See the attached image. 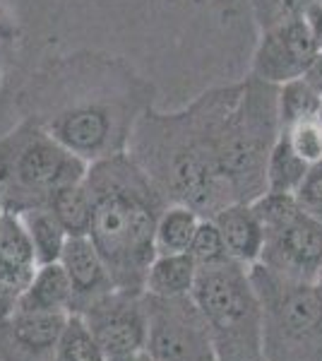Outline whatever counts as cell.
Returning <instances> with one entry per match:
<instances>
[{"label":"cell","instance_id":"obj_16","mask_svg":"<svg viewBox=\"0 0 322 361\" xmlns=\"http://www.w3.org/2000/svg\"><path fill=\"white\" fill-rule=\"evenodd\" d=\"M197 265L190 253H171L156 255L151 260L147 275H144V294L161 296V299H178L190 296L195 287Z\"/></svg>","mask_w":322,"mask_h":361},{"label":"cell","instance_id":"obj_17","mask_svg":"<svg viewBox=\"0 0 322 361\" xmlns=\"http://www.w3.org/2000/svg\"><path fill=\"white\" fill-rule=\"evenodd\" d=\"M20 219H22V224H25L29 243H32V248H34L37 265L58 263L70 236L66 234L61 222L56 219V214L51 212V207L49 205L29 207L25 212H20Z\"/></svg>","mask_w":322,"mask_h":361},{"label":"cell","instance_id":"obj_13","mask_svg":"<svg viewBox=\"0 0 322 361\" xmlns=\"http://www.w3.org/2000/svg\"><path fill=\"white\" fill-rule=\"evenodd\" d=\"M61 265L66 267L70 284H73L70 313H82L87 306L118 289L109 272L106 260L101 258L89 236L68 238L66 250L61 255Z\"/></svg>","mask_w":322,"mask_h":361},{"label":"cell","instance_id":"obj_23","mask_svg":"<svg viewBox=\"0 0 322 361\" xmlns=\"http://www.w3.org/2000/svg\"><path fill=\"white\" fill-rule=\"evenodd\" d=\"M188 253H190V258L195 260L197 267H212V265H221V263H226V260H231L224 238H221L219 226L214 224L212 217H202L195 236H192Z\"/></svg>","mask_w":322,"mask_h":361},{"label":"cell","instance_id":"obj_11","mask_svg":"<svg viewBox=\"0 0 322 361\" xmlns=\"http://www.w3.org/2000/svg\"><path fill=\"white\" fill-rule=\"evenodd\" d=\"M68 313L15 308L0 318V361H54Z\"/></svg>","mask_w":322,"mask_h":361},{"label":"cell","instance_id":"obj_22","mask_svg":"<svg viewBox=\"0 0 322 361\" xmlns=\"http://www.w3.org/2000/svg\"><path fill=\"white\" fill-rule=\"evenodd\" d=\"M54 361H106L94 333L80 313H68Z\"/></svg>","mask_w":322,"mask_h":361},{"label":"cell","instance_id":"obj_19","mask_svg":"<svg viewBox=\"0 0 322 361\" xmlns=\"http://www.w3.org/2000/svg\"><path fill=\"white\" fill-rule=\"evenodd\" d=\"M49 207L70 238L89 236L94 205H92V195H89V190H87L85 180H82V183L66 185V188H58L56 193L49 197Z\"/></svg>","mask_w":322,"mask_h":361},{"label":"cell","instance_id":"obj_2","mask_svg":"<svg viewBox=\"0 0 322 361\" xmlns=\"http://www.w3.org/2000/svg\"><path fill=\"white\" fill-rule=\"evenodd\" d=\"M226 87L204 92L180 111L149 106L137 121L128 152L149 173L168 202L214 217L236 202L219 166V128Z\"/></svg>","mask_w":322,"mask_h":361},{"label":"cell","instance_id":"obj_12","mask_svg":"<svg viewBox=\"0 0 322 361\" xmlns=\"http://www.w3.org/2000/svg\"><path fill=\"white\" fill-rule=\"evenodd\" d=\"M34 270L37 258L20 214L0 205V318L15 311Z\"/></svg>","mask_w":322,"mask_h":361},{"label":"cell","instance_id":"obj_10","mask_svg":"<svg viewBox=\"0 0 322 361\" xmlns=\"http://www.w3.org/2000/svg\"><path fill=\"white\" fill-rule=\"evenodd\" d=\"M318 56L320 51L303 17L279 20L262 32L250 63V78L279 87L306 78L308 68Z\"/></svg>","mask_w":322,"mask_h":361},{"label":"cell","instance_id":"obj_27","mask_svg":"<svg viewBox=\"0 0 322 361\" xmlns=\"http://www.w3.org/2000/svg\"><path fill=\"white\" fill-rule=\"evenodd\" d=\"M303 20L308 22L310 34H313V39H315V46H318V51L322 54V5L320 3L310 5L308 13L303 15Z\"/></svg>","mask_w":322,"mask_h":361},{"label":"cell","instance_id":"obj_28","mask_svg":"<svg viewBox=\"0 0 322 361\" xmlns=\"http://www.w3.org/2000/svg\"><path fill=\"white\" fill-rule=\"evenodd\" d=\"M306 80H308V85L313 87V90L322 97V54H320L318 58H315L313 66L308 68Z\"/></svg>","mask_w":322,"mask_h":361},{"label":"cell","instance_id":"obj_14","mask_svg":"<svg viewBox=\"0 0 322 361\" xmlns=\"http://www.w3.org/2000/svg\"><path fill=\"white\" fill-rule=\"evenodd\" d=\"M212 219L219 226L231 260L241 263L243 267L260 263L262 250H265V229H262L253 202H231L219 209Z\"/></svg>","mask_w":322,"mask_h":361},{"label":"cell","instance_id":"obj_7","mask_svg":"<svg viewBox=\"0 0 322 361\" xmlns=\"http://www.w3.org/2000/svg\"><path fill=\"white\" fill-rule=\"evenodd\" d=\"M253 207L265 229L260 263L291 279H322V222L303 212L294 195L265 193Z\"/></svg>","mask_w":322,"mask_h":361},{"label":"cell","instance_id":"obj_9","mask_svg":"<svg viewBox=\"0 0 322 361\" xmlns=\"http://www.w3.org/2000/svg\"><path fill=\"white\" fill-rule=\"evenodd\" d=\"M80 316L92 328L106 361H132L147 349L144 294L116 289L87 306Z\"/></svg>","mask_w":322,"mask_h":361},{"label":"cell","instance_id":"obj_1","mask_svg":"<svg viewBox=\"0 0 322 361\" xmlns=\"http://www.w3.org/2000/svg\"><path fill=\"white\" fill-rule=\"evenodd\" d=\"M20 97L25 118L94 164L128 152L135 126L151 106V85L120 58L87 51L54 61Z\"/></svg>","mask_w":322,"mask_h":361},{"label":"cell","instance_id":"obj_21","mask_svg":"<svg viewBox=\"0 0 322 361\" xmlns=\"http://www.w3.org/2000/svg\"><path fill=\"white\" fill-rule=\"evenodd\" d=\"M322 97L308 85L306 78L291 80L277 87V116H279V133L298 121L313 118L320 114Z\"/></svg>","mask_w":322,"mask_h":361},{"label":"cell","instance_id":"obj_5","mask_svg":"<svg viewBox=\"0 0 322 361\" xmlns=\"http://www.w3.org/2000/svg\"><path fill=\"white\" fill-rule=\"evenodd\" d=\"M248 272L262 306V359L322 361V279H291L262 263Z\"/></svg>","mask_w":322,"mask_h":361},{"label":"cell","instance_id":"obj_8","mask_svg":"<svg viewBox=\"0 0 322 361\" xmlns=\"http://www.w3.org/2000/svg\"><path fill=\"white\" fill-rule=\"evenodd\" d=\"M144 308H147L144 352L154 361H219L209 328L192 296L161 299L144 294Z\"/></svg>","mask_w":322,"mask_h":361},{"label":"cell","instance_id":"obj_30","mask_svg":"<svg viewBox=\"0 0 322 361\" xmlns=\"http://www.w3.org/2000/svg\"><path fill=\"white\" fill-rule=\"evenodd\" d=\"M318 116H320V121H322V106H320V114Z\"/></svg>","mask_w":322,"mask_h":361},{"label":"cell","instance_id":"obj_24","mask_svg":"<svg viewBox=\"0 0 322 361\" xmlns=\"http://www.w3.org/2000/svg\"><path fill=\"white\" fill-rule=\"evenodd\" d=\"M279 135L286 137V142L294 147V152L301 157L306 164L315 166L322 161V121L320 116L313 118L298 121V123L289 126Z\"/></svg>","mask_w":322,"mask_h":361},{"label":"cell","instance_id":"obj_20","mask_svg":"<svg viewBox=\"0 0 322 361\" xmlns=\"http://www.w3.org/2000/svg\"><path fill=\"white\" fill-rule=\"evenodd\" d=\"M310 164L301 159L294 147L286 142L284 135L277 137V142L272 145L267 157V193H284V195H294L298 190V185L306 178Z\"/></svg>","mask_w":322,"mask_h":361},{"label":"cell","instance_id":"obj_3","mask_svg":"<svg viewBox=\"0 0 322 361\" xmlns=\"http://www.w3.org/2000/svg\"><path fill=\"white\" fill-rule=\"evenodd\" d=\"M85 185L94 205L92 243L106 260L116 287L142 294L144 275L156 258V222L168 200L130 152L89 164Z\"/></svg>","mask_w":322,"mask_h":361},{"label":"cell","instance_id":"obj_29","mask_svg":"<svg viewBox=\"0 0 322 361\" xmlns=\"http://www.w3.org/2000/svg\"><path fill=\"white\" fill-rule=\"evenodd\" d=\"M132 361H154V359H151L147 352H142V354H140V357H135Z\"/></svg>","mask_w":322,"mask_h":361},{"label":"cell","instance_id":"obj_18","mask_svg":"<svg viewBox=\"0 0 322 361\" xmlns=\"http://www.w3.org/2000/svg\"><path fill=\"white\" fill-rule=\"evenodd\" d=\"M202 217L188 205L180 202H168L161 212L154 231V250L156 255H171V253H188L192 236Z\"/></svg>","mask_w":322,"mask_h":361},{"label":"cell","instance_id":"obj_25","mask_svg":"<svg viewBox=\"0 0 322 361\" xmlns=\"http://www.w3.org/2000/svg\"><path fill=\"white\" fill-rule=\"evenodd\" d=\"M294 197L303 212L322 222V161L308 169L306 178L298 185Z\"/></svg>","mask_w":322,"mask_h":361},{"label":"cell","instance_id":"obj_6","mask_svg":"<svg viewBox=\"0 0 322 361\" xmlns=\"http://www.w3.org/2000/svg\"><path fill=\"white\" fill-rule=\"evenodd\" d=\"M248 270L236 260L197 267L190 296L207 323L219 361H265L262 306Z\"/></svg>","mask_w":322,"mask_h":361},{"label":"cell","instance_id":"obj_26","mask_svg":"<svg viewBox=\"0 0 322 361\" xmlns=\"http://www.w3.org/2000/svg\"><path fill=\"white\" fill-rule=\"evenodd\" d=\"M274 3H277V15H274V22H279V20H289V17H303L308 13L310 5H315L318 0H274ZM274 22H272V25H274Z\"/></svg>","mask_w":322,"mask_h":361},{"label":"cell","instance_id":"obj_4","mask_svg":"<svg viewBox=\"0 0 322 361\" xmlns=\"http://www.w3.org/2000/svg\"><path fill=\"white\" fill-rule=\"evenodd\" d=\"M87 164L37 121L22 118L0 140V205L10 212L49 205L58 188L82 183Z\"/></svg>","mask_w":322,"mask_h":361},{"label":"cell","instance_id":"obj_31","mask_svg":"<svg viewBox=\"0 0 322 361\" xmlns=\"http://www.w3.org/2000/svg\"><path fill=\"white\" fill-rule=\"evenodd\" d=\"M318 3H320V5H322V0H318Z\"/></svg>","mask_w":322,"mask_h":361},{"label":"cell","instance_id":"obj_15","mask_svg":"<svg viewBox=\"0 0 322 361\" xmlns=\"http://www.w3.org/2000/svg\"><path fill=\"white\" fill-rule=\"evenodd\" d=\"M70 306H73V284L66 267L58 260V263L37 265L15 308L39 313H70Z\"/></svg>","mask_w":322,"mask_h":361}]
</instances>
